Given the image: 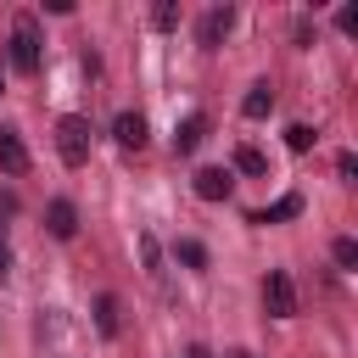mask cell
I'll list each match as a JSON object with an SVG mask.
<instances>
[{"label":"cell","instance_id":"18","mask_svg":"<svg viewBox=\"0 0 358 358\" xmlns=\"http://www.w3.org/2000/svg\"><path fill=\"white\" fill-rule=\"evenodd\" d=\"M140 257H145L151 274H162V246H157V235H140Z\"/></svg>","mask_w":358,"mask_h":358},{"label":"cell","instance_id":"23","mask_svg":"<svg viewBox=\"0 0 358 358\" xmlns=\"http://www.w3.org/2000/svg\"><path fill=\"white\" fill-rule=\"evenodd\" d=\"M229 358H252V352H229Z\"/></svg>","mask_w":358,"mask_h":358},{"label":"cell","instance_id":"10","mask_svg":"<svg viewBox=\"0 0 358 358\" xmlns=\"http://www.w3.org/2000/svg\"><path fill=\"white\" fill-rule=\"evenodd\" d=\"M296 213H302V196L291 190V196H280L274 207H257V213H252V224H280V218H296Z\"/></svg>","mask_w":358,"mask_h":358},{"label":"cell","instance_id":"19","mask_svg":"<svg viewBox=\"0 0 358 358\" xmlns=\"http://www.w3.org/2000/svg\"><path fill=\"white\" fill-rule=\"evenodd\" d=\"M336 28H341V34H358V6H341V11H336Z\"/></svg>","mask_w":358,"mask_h":358},{"label":"cell","instance_id":"1","mask_svg":"<svg viewBox=\"0 0 358 358\" xmlns=\"http://www.w3.org/2000/svg\"><path fill=\"white\" fill-rule=\"evenodd\" d=\"M56 151L67 168H84L90 162V117H78V112L56 117Z\"/></svg>","mask_w":358,"mask_h":358},{"label":"cell","instance_id":"7","mask_svg":"<svg viewBox=\"0 0 358 358\" xmlns=\"http://www.w3.org/2000/svg\"><path fill=\"white\" fill-rule=\"evenodd\" d=\"M0 168H6L11 179H22V173H28V145H22V134H17V129H0Z\"/></svg>","mask_w":358,"mask_h":358},{"label":"cell","instance_id":"4","mask_svg":"<svg viewBox=\"0 0 358 358\" xmlns=\"http://www.w3.org/2000/svg\"><path fill=\"white\" fill-rule=\"evenodd\" d=\"M229 28H235V6H213V11L196 22V45H201V50H218Z\"/></svg>","mask_w":358,"mask_h":358},{"label":"cell","instance_id":"14","mask_svg":"<svg viewBox=\"0 0 358 358\" xmlns=\"http://www.w3.org/2000/svg\"><path fill=\"white\" fill-rule=\"evenodd\" d=\"M179 17H185V11H179L173 0H162V6H151V28H162V34H173V28H179Z\"/></svg>","mask_w":358,"mask_h":358},{"label":"cell","instance_id":"9","mask_svg":"<svg viewBox=\"0 0 358 358\" xmlns=\"http://www.w3.org/2000/svg\"><path fill=\"white\" fill-rule=\"evenodd\" d=\"M112 140H117L123 151H140V145H145V117H140V112H117Z\"/></svg>","mask_w":358,"mask_h":358},{"label":"cell","instance_id":"12","mask_svg":"<svg viewBox=\"0 0 358 358\" xmlns=\"http://www.w3.org/2000/svg\"><path fill=\"white\" fill-rule=\"evenodd\" d=\"M235 168L252 173V179H263V173H268V157H263L257 145H235Z\"/></svg>","mask_w":358,"mask_h":358},{"label":"cell","instance_id":"5","mask_svg":"<svg viewBox=\"0 0 358 358\" xmlns=\"http://www.w3.org/2000/svg\"><path fill=\"white\" fill-rule=\"evenodd\" d=\"M196 196L201 201H229V190H235V179H229V168H196Z\"/></svg>","mask_w":358,"mask_h":358},{"label":"cell","instance_id":"11","mask_svg":"<svg viewBox=\"0 0 358 358\" xmlns=\"http://www.w3.org/2000/svg\"><path fill=\"white\" fill-rule=\"evenodd\" d=\"M241 112H246V117H268V112H274V90H268V84H252L246 101H241Z\"/></svg>","mask_w":358,"mask_h":358},{"label":"cell","instance_id":"22","mask_svg":"<svg viewBox=\"0 0 358 358\" xmlns=\"http://www.w3.org/2000/svg\"><path fill=\"white\" fill-rule=\"evenodd\" d=\"M185 358H213V352H207V347H190V352H185Z\"/></svg>","mask_w":358,"mask_h":358},{"label":"cell","instance_id":"21","mask_svg":"<svg viewBox=\"0 0 358 358\" xmlns=\"http://www.w3.org/2000/svg\"><path fill=\"white\" fill-rule=\"evenodd\" d=\"M11 274V252H6V241H0V280Z\"/></svg>","mask_w":358,"mask_h":358},{"label":"cell","instance_id":"20","mask_svg":"<svg viewBox=\"0 0 358 358\" xmlns=\"http://www.w3.org/2000/svg\"><path fill=\"white\" fill-rule=\"evenodd\" d=\"M336 173H341V179H358V157L341 151V157H336Z\"/></svg>","mask_w":358,"mask_h":358},{"label":"cell","instance_id":"2","mask_svg":"<svg viewBox=\"0 0 358 358\" xmlns=\"http://www.w3.org/2000/svg\"><path fill=\"white\" fill-rule=\"evenodd\" d=\"M11 67L17 73H39V28H34V11H22L17 28H11Z\"/></svg>","mask_w":358,"mask_h":358},{"label":"cell","instance_id":"15","mask_svg":"<svg viewBox=\"0 0 358 358\" xmlns=\"http://www.w3.org/2000/svg\"><path fill=\"white\" fill-rule=\"evenodd\" d=\"M173 257H179L185 268H207V246H201V241H179V246H173Z\"/></svg>","mask_w":358,"mask_h":358},{"label":"cell","instance_id":"6","mask_svg":"<svg viewBox=\"0 0 358 358\" xmlns=\"http://www.w3.org/2000/svg\"><path fill=\"white\" fill-rule=\"evenodd\" d=\"M45 229H50L56 241H73V235H78V207H73L67 196H56V201L45 207Z\"/></svg>","mask_w":358,"mask_h":358},{"label":"cell","instance_id":"8","mask_svg":"<svg viewBox=\"0 0 358 358\" xmlns=\"http://www.w3.org/2000/svg\"><path fill=\"white\" fill-rule=\"evenodd\" d=\"M207 129H213V123H207V112H190V117L173 129V151H179V157H190V151L207 140Z\"/></svg>","mask_w":358,"mask_h":358},{"label":"cell","instance_id":"3","mask_svg":"<svg viewBox=\"0 0 358 358\" xmlns=\"http://www.w3.org/2000/svg\"><path fill=\"white\" fill-rule=\"evenodd\" d=\"M263 308H268L274 319H291V313H296V285H291L285 268H268V280H263Z\"/></svg>","mask_w":358,"mask_h":358},{"label":"cell","instance_id":"17","mask_svg":"<svg viewBox=\"0 0 358 358\" xmlns=\"http://www.w3.org/2000/svg\"><path fill=\"white\" fill-rule=\"evenodd\" d=\"M330 257H336V268H358V241H352V235H341V241L330 246Z\"/></svg>","mask_w":358,"mask_h":358},{"label":"cell","instance_id":"13","mask_svg":"<svg viewBox=\"0 0 358 358\" xmlns=\"http://www.w3.org/2000/svg\"><path fill=\"white\" fill-rule=\"evenodd\" d=\"M95 330L117 336V296H95Z\"/></svg>","mask_w":358,"mask_h":358},{"label":"cell","instance_id":"16","mask_svg":"<svg viewBox=\"0 0 358 358\" xmlns=\"http://www.w3.org/2000/svg\"><path fill=\"white\" fill-rule=\"evenodd\" d=\"M313 140H319V134H313L308 123H291V129H285V145H291L296 157H302V151H313Z\"/></svg>","mask_w":358,"mask_h":358},{"label":"cell","instance_id":"24","mask_svg":"<svg viewBox=\"0 0 358 358\" xmlns=\"http://www.w3.org/2000/svg\"><path fill=\"white\" fill-rule=\"evenodd\" d=\"M0 90H6V78H0Z\"/></svg>","mask_w":358,"mask_h":358}]
</instances>
